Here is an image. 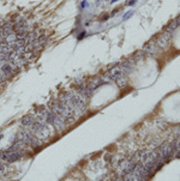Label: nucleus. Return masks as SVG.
<instances>
[{
    "instance_id": "423d86ee",
    "label": "nucleus",
    "mask_w": 180,
    "mask_h": 181,
    "mask_svg": "<svg viewBox=\"0 0 180 181\" xmlns=\"http://www.w3.org/2000/svg\"><path fill=\"white\" fill-rule=\"evenodd\" d=\"M6 172H7V167L4 166V164H0V176L4 175Z\"/></svg>"
},
{
    "instance_id": "f8f14e48",
    "label": "nucleus",
    "mask_w": 180,
    "mask_h": 181,
    "mask_svg": "<svg viewBox=\"0 0 180 181\" xmlns=\"http://www.w3.org/2000/svg\"><path fill=\"white\" fill-rule=\"evenodd\" d=\"M178 151H179V152L175 155V157H176V158H180V150H178Z\"/></svg>"
},
{
    "instance_id": "1a4fd4ad",
    "label": "nucleus",
    "mask_w": 180,
    "mask_h": 181,
    "mask_svg": "<svg viewBox=\"0 0 180 181\" xmlns=\"http://www.w3.org/2000/svg\"><path fill=\"white\" fill-rule=\"evenodd\" d=\"M4 38V34H3V28H0V40Z\"/></svg>"
},
{
    "instance_id": "9b49d317",
    "label": "nucleus",
    "mask_w": 180,
    "mask_h": 181,
    "mask_svg": "<svg viewBox=\"0 0 180 181\" xmlns=\"http://www.w3.org/2000/svg\"><path fill=\"white\" fill-rule=\"evenodd\" d=\"M131 15H132V12H129V13H127V16H124V19H126V18H129V17H130Z\"/></svg>"
},
{
    "instance_id": "6e6552de",
    "label": "nucleus",
    "mask_w": 180,
    "mask_h": 181,
    "mask_svg": "<svg viewBox=\"0 0 180 181\" xmlns=\"http://www.w3.org/2000/svg\"><path fill=\"white\" fill-rule=\"evenodd\" d=\"M133 4H136V0H130V1L127 3V5H129V6H132Z\"/></svg>"
},
{
    "instance_id": "7ed1b4c3",
    "label": "nucleus",
    "mask_w": 180,
    "mask_h": 181,
    "mask_svg": "<svg viewBox=\"0 0 180 181\" xmlns=\"http://www.w3.org/2000/svg\"><path fill=\"white\" fill-rule=\"evenodd\" d=\"M118 66H119V70L124 73V74H126V73H130L131 71H132V68H133V66H134V60L132 59H127V60H125V61H123V63H120V64H118Z\"/></svg>"
},
{
    "instance_id": "f03ea898",
    "label": "nucleus",
    "mask_w": 180,
    "mask_h": 181,
    "mask_svg": "<svg viewBox=\"0 0 180 181\" xmlns=\"http://www.w3.org/2000/svg\"><path fill=\"white\" fill-rule=\"evenodd\" d=\"M171 33H167V31H163L162 34H160L156 38V44L158 47H162V48H166L168 44H169V41H171Z\"/></svg>"
},
{
    "instance_id": "20e7f679",
    "label": "nucleus",
    "mask_w": 180,
    "mask_h": 181,
    "mask_svg": "<svg viewBox=\"0 0 180 181\" xmlns=\"http://www.w3.org/2000/svg\"><path fill=\"white\" fill-rule=\"evenodd\" d=\"M12 33H15V30H13V24H12V23H6V24H4V26H3L4 37L7 36V35H10V34H12Z\"/></svg>"
},
{
    "instance_id": "f3484780",
    "label": "nucleus",
    "mask_w": 180,
    "mask_h": 181,
    "mask_svg": "<svg viewBox=\"0 0 180 181\" xmlns=\"http://www.w3.org/2000/svg\"><path fill=\"white\" fill-rule=\"evenodd\" d=\"M0 164H1V161H0Z\"/></svg>"
},
{
    "instance_id": "0eeeda50",
    "label": "nucleus",
    "mask_w": 180,
    "mask_h": 181,
    "mask_svg": "<svg viewBox=\"0 0 180 181\" xmlns=\"http://www.w3.org/2000/svg\"><path fill=\"white\" fill-rule=\"evenodd\" d=\"M3 82H5V79H4V74L1 72V70H0V84H1Z\"/></svg>"
},
{
    "instance_id": "39448f33",
    "label": "nucleus",
    "mask_w": 180,
    "mask_h": 181,
    "mask_svg": "<svg viewBox=\"0 0 180 181\" xmlns=\"http://www.w3.org/2000/svg\"><path fill=\"white\" fill-rule=\"evenodd\" d=\"M34 120H35V119H33L31 116H24V118L22 119V125L24 126V128H29V127L31 126V124L34 122Z\"/></svg>"
},
{
    "instance_id": "9d476101",
    "label": "nucleus",
    "mask_w": 180,
    "mask_h": 181,
    "mask_svg": "<svg viewBox=\"0 0 180 181\" xmlns=\"http://www.w3.org/2000/svg\"><path fill=\"white\" fill-rule=\"evenodd\" d=\"M107 18H108L107 15H106V16H102V17H101V21H104V19H107Z\"/></svg>"
},
{
    "instance_id": "dca6fc26",
    "label": "nucleus",
    "mask_w": 180,
    "mask_h": 181,
    "mask_svg": "<svg viewBox=\"0 0 180 181\" xmlns=\"http://www.w3.org/2000/svg\"><path fill=\"white\" fill-rule=\"evenodd\" d=\"M115 1H118V0H112V3H115Z\"/></svg>"
},
{
    "instance_id": "4468645a",
    "label": "nucleus",
    "mask_w": 180,
    "mask_h": 181,
    "mask_svg": "<svg viewBox=\"0 0 180 181\" xmlns=\"http://www.w3.org/2000/svg\"><path fill=\"white\" fill-rule=\"evenodd\" d=\"M84 34H85V33H82V34H80V35H79V37H78V38H82V37H83V36H84Z\"/></svg>"
},
{
    "instance_id": "f257e3e1",
    "label": "nucleus",
    "mask_w": 180,
    "mask_h": 181,
    "mask_svg": "<svg viewBox=\"0 0 180 181\" xmlns=\"http://www.w3.org/2000/svg\"><path fill=\"white\" fill-rule=\"evenodd\" d=\"M17 138L20 139L27 146H30V148H38L41 145L40 139L35 134L31 133L29 129H27V128L20 129L18 132V134H17Z\"/></svg>"
},
{
    "instance_id": "ddd939ff",
    "label": "nucleus",
    "mask_w": 180,
    "mask_h": 181,
    "mask_svg": "<svg viewBox=\"0 0 180 181\" xmlns=\"http://www.w3.org/2000/svg\"><path fill=\"white\" fill-rule=\"evenodd\" d=\"M115 181H125V180H124V179H123V177H119V179H116V180H115Z\"/></svg>"
},
{
    "instance_id": "2eb2a0df",
    "label": "nucleus",
    "mask_w": 180,
    "mask_h": 181,
    "mask_svg": "<svg viewBox=\"0 0 180 181\" xmlns=\"http://www.w3.org/2000/svg\"><path fill=\"white\" fill-rule=\"evenodd\" d=\"M175 21H176V22H178V23H180V16H179V17H178V18H176V19H175Z\"/></svg>"
}]
</instances>
